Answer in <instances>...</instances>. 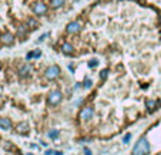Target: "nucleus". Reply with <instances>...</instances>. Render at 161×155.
<instances>
[{
    "label": "nucleus",
    "mask_w": 161,
    "mask_h": 155,
    "mask_svg": "<svg viewBox=\"0 0 161 155\" xmlns=\"http://www.w3.org/2000/svg\"><path fill=\"white\" fill-rule=\"evenodd\" d=\"M150 152V144L147 138H140L133 148V155H147Z\"/></svg>",
    "instance_id": "f257e3e1"
},
{
    "label": "nucleus",
    "mask_w": 161,
    "mask_h": 155,
    "mask_svg": "<svg viewBox=\"0 0 161 155\" xmlns=\"http://www.w3.org/2000/svg\"><path fill=\"white\" fill-rule=\"evenodd\" d=\"M61 100H63V94H61L60 91H57V90L51 91V93L49 94V97H47V103H49L50 105H57Z\"/></svg>",
    "instance_id": "f03ea898"
},
{
    "label": "nucleus",
    "mask_w": 161,
    "mask_h": 155,
    "mask_svg": "<svg viewBox=\"0 0 161 155\" xmlns=\"http://www.w3.org/2000/svg\"><path fill=\"white\" fill-rule=\"evenodd\" d=\"M59 74H60V68L57 67V66H50V67H47L46 68V73H44V76L47 80H54V78L59 77Z\"/></svg>",
    "instance_id": "7ed1b4c3"
},
{
    "label": "nucleus",
    "mask_w": 161,
    "mask_h": 155,
    "mask_svg": "<svg viewBox=\"0 0 161 155\" xmlns=\"http://www.w3.org/2000/svg\"><path fill=\"white\" fill-rule=\"evenodd\" d=\"M33 11H34V14H37V16H43V14H46V11H47V6L44 4V3H36L34 6H33Z\"/></svg>",
    "instance_id": "20e7f679"
},
{
    "label": "nucleus",
    "mask_w": 161,
    "mask_h": 155,
    "mask_svg": "<svg viewBox=\"0 0 161 155\" xmlns=\"http://www.w3.org/2000/svg\"><path fill=\"white\" fill-rule=\"evenodd\" d=\"M81 29L80 23L79 21H71V23H69L67 24V27H66V30H67V33H70V34H74V33H79Z\"/></svg>",
    "instance_id": "39448f33"
},
{
    "label": "nucleus",
    "mask_w": 161,
    "mask_h": 155,
    "mask_svg": "<svg viewBox=\"0 0 161 155\" xmlns=\"http://www.w3.org/2000/svg\"><path fill=\"white\" fill-rule=\"evenodd\" d=\"M93 114H94V110H93L91 107H86V108H83V110H81L80 117H81V119L88 121V119H91Z\"/></svg>",
    "instance_id": "423d86ee"
},
{
    "label": "nucleus",
    "mask_w": 161,
    "mask_h": 155,
    "mask_svg": "<svg viewBox=\"0 0 161 155\" xmlns=\"http://www.w3.org/2000/svg\"><path fill=\"white\" fill-rule=\"evenodd\" d=\"M0 41L4 44V46H10L13 41H14V36L11 33H4L1 37H0Z\"/></svg>",
    "instance_id": "0eeeda50"
},
{
    "label": "nucleus",
    "mask_w": 161,
    "mask_h": 155,
    "mask_svg": "<svg viewBox=\"0 0 161 155\" xmlns=\"http://www.w3.org/2000/svg\"><path fill=\"white\" fill-rule=\"evenodd\" d=\"M30 71H32V66H30V64H24V66L20 68L19 74H20L22 77H26V76H29V74H30Z\"/></svg>",
    "instance_id": "6e6552de"
},
{
    "label": "nucleus",
    "mask_w": 161,
    "mask_h": 155,
    "mask_svg": "<svg viewBox=\"0 0 161 155\" xmlns=\"http://www.w3.org/2000/svg\"><path fill=\"white\" fill-rule=\"evenodd\" d=\"M0 127L4 130H10L11 128V121L9 118H0Z\"/></svg>",
    "instance_id": "1a4fd4ad"
},
{
    "label": "nucleus",
    "mask_w": 161,
    "mask_h": 155,
    "mask_svg": "<svg viewBox=\"0 0 161 155\" xmlns=\"http://www.w3.org/2000/svg\"><path fill=\"white\" fill-rule=\"evenodd\" d=\"M61 50H63V53H66V54H71L73 53V46L70 44V43H64L63 46H61Z\"/></svg>",
    "instance_id": "9d476101"
},
{
    "label": "nucleus",
    "mask_w": 161,
    "mask_h": 155,
    "mask_svg": "<svg viewBox=\"0 0 161 155\" xmlns=\"http://www.w3.org/2000/svg\"><path fill=\"white\" fill-rule=\"evenodd\" d=\"M16 130H17V132H19V134H27L29 127H27V124H19Z\"/></svg>",
    "instance_id": "9b49d317"
},
{
    "label": "nucleus",
    "mask_w": 161,
    "mask_h": 155,
    "mask_svg": "<svg viewBox=\"0 0 161 155\" xmlns=\"http://www.w3.org/2000/svg\"><path fill=\"white\" fill-rule=\"evenodd\" d=\"M64 4V0H50V6L53 9H59Z\"/></svg>",
    "instance_id": "f8f14e48"
},
{
    "label": "nucleus",
    "mask_w": 161,
    "mask_h": 155,
    "mask_svg": "<svg viewBox=\"0 0 161 155\" xmlns=\"http://www.w3.org/2000/svg\"><path fill=\"white\" fill-rule=\"evenodd\" d=\"M27 26H29V27H32V29H33V27L36 29V27L39 26V23H37L34 19H29V21H27Z\"/></svg>",
    "instance_id": "ddd939ff"
},
{
    "label": "nucleus",
    "mask_w": 161,
    "mask_h": 155,
    "mask_svg": "<svg viewBox=\"0 0 161 155\" xmlns=\"http://www.w3.org/2000/svg\"><path fill=\"white\" fill-rule=\"evenodd\" d=\"M91 84H93V81H91L90 78H86V80H84V88H90Z\"/></svg>",
    "instance_id": "4468645a"
},
{
    "label": "nucleus",
    "mask_w": 161,
    "mask_h": 155,
    "mask_svg": "<svg viewBox=\"0 0 161 155\" xmlns=\"http://www.w3.org/2000/svg\"><path fill=\"white\" fill-rule=\"evenodd\" d=\"M57 135H59V130H53V131L49 132V137H50V138H54V137H57Z\"/></svg>",
    "instance_id": "2eb2a0df"
},
{
    "label": "nucleus",
    "mask_w": 161,
    "mask_h": 155,
    "mask_svg": "<svg viewBox=\"0 0 161 155\" xmlns=\"http://www.w3.org/2000/svg\"><path fill=\"white\" fill-rule=\"evenodd\" d=\"M107 76H108V70H103V71L100 73V78H101V80H106Z\"/></svg>",
    "instance_id": "dca6fc26"
},
{
    "label": "nucleus",
    "mask_w": 161,
    "mask_h": 155,
    "mask_svg": "<svg viewBox=\"0 0 161 155\" xmlns=\"http://www.w3.org/2000/svg\"><path fill=\"white\" fill-rule=\"evenodd\" d=\"M88 66H90V67H97V66H98V61H97V60H91V61L88 63Z\"/></svg>",
    "instance_id": "f3484780"
},
{
    "label": "nucleus",
    "mask_w": 161,
    "mask_h": 155,
    "mask_svg": "<svg viewBox=\"0 0 161 155\" xmlns=\"http://www.w3.org/2000/svg\"><path fill=\"white\" fill-rule=\"evenodd\" d=\"M154 105H156V101H148V103H147V107H148L150 110H154Z\"/></svg>",
    "instance_id": "a211bd4d"
},
{
    "label": "nucleus",
    "mask_w": 161,
    "mask_h": 155,
    "mask_svg": "<svg viewBox=\"0 0 161 155\" xmlns=\"http://www.w3.org/2000/svg\"><path fill=\"white\" fill-rule=\"evenodd\" d=\"M130 138H131V134H127V135L124 137V144H128V142H130Z\"/></svg>",
    "instance_id": "6ab92c4d"
},
{
    "label": "nucleus",
    "mask_w": 161,
    "mask_h": 155,
    "mask_svg": "<svg viewBox=\"0 0 161 155\" xmlns=\"http://www.w3.org/2000/svg\"><path fill=\"white\" fill-rule=\"evenodd\" d=\"M40 56H41L40 51H36V53H33V57H34V58H39Z\"/></svg>",
    "instance_id": "aec40b11"
},
{
    "label": "nucleus",
    "mask_w": 161,
    "mask_h": 155,
    "mask_svg": "<svg viewBox=\"0 0 161 155\" xmlns=\"http://www.w3.org/2000/svg\"><path fill=\"white\" fill-rule=\"evenodd\" d=\"M19 33H20V34H24V33H26V29H24V27L22 26V27L19 29Z\"/></svg>",
    "instance_id": "412c9836"
},
{
    "label": "nucleus",
    "mask_w": 161,
    "mask_h": 155,
    "mask_svg": "<svg viewBox=\"0 0 161 155\" xmlns=\"http://www.w3.org/2000/svg\"><path fill=\"white\" fill-rule=\"evenodd\" d=\"M47 36H49V34H47V33H46V34H41V36H40V39H39V40H40V41H43V40L46 39V37H47Z\"/></svg>",
    "instance_id": "4be33fe9"
},
{
    "label": "nucleus",
    "mask_w": 161,
    "mask_h": 155,
    "mask_svg": "<svg viewBox=\"0 0 161 155\" xmlns=\"http://www.w3.org/2000/svg\"><path fill=\"white\" fill-rule=\"evenodd\" d=\"M51 154H54V151H51V150H47L46 151V155H51Z\"/></svg>",
    "instance_id": "5701e85b"
},
{
    "label": "nucleus",
    "mask_w": 161,
    "mask_h": 155,
    "mask_svg": "<svg viewBox=\"0 0 161 155\" xmlns=\"http://www.w3.org/2000/svg\"><path fill=\"white\" fill-rule=\"evenodd\" d=\"M84 152H86V155H91V151H90V150H87V148L84 150Z\"/></svg>",
    "instance_id": "b1692460"
},
{
    "label": "nucleus",
    "mask_w": 161,
    "mask_h": 155,
    "mask_svg": "<svg viewBox=\"0 0 161 155\" xmlns=\"http://www.w3.org/2000/svg\"><path fill=\"white\" fill-rule=\"evenodd\" d=\"M29 155H33V154H29Z\"/></svg>",
    "instance_id": "393cba45"
},
{
    "label": "nucleus",
    "mask_w": 161,
    "mask_h": 155,
    "mask_svg": "<svg viewBox=\"0 0 161 155\" xmlns=\"http://www.w3.org/2000/svg\"><path fill=\"white\" fill-rule=\"evenodd\" d=\"M0 67H1V64H0Z\"/></svg>",
    "instance_id": "a878e982"
}]
</instances>
